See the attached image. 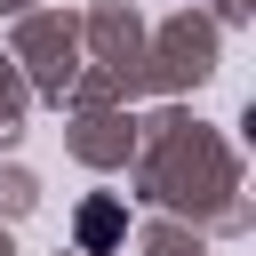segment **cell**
<instances>
[{
    "label": "cell",
    "mask_w": 256,
    "mask_h": 256,
    "mask_svg": "<svg viewBox=\"0 0 256 256\" xmlns=\"http://www.w3.org/2000/svg\"><path fill=\"white\" fill-rule=\"evenodd\" d=\"M112 240H120V208L112 200H88L80 208V248H112Z\"/></svg>",
    "instance_id": "6da1fadb"
}]
</instances>
